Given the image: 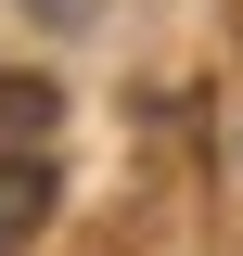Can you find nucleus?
<instances>
[{"mask_svg":"<svg viewBox=\"0 0 243 256\" xmlns=\"http://www.w3.org/2000/svg\"><path fill=\"white\" fill-rule=\"evenodd\" d=\"M52 230V154H0V256Z\"/></svg>","mask_w":243,"mask_h":256,"instance_id":"1","label":"nucleus"},{"mask_svg":"<svg viewBox=\"0 0 243 256\" xmlns=\"http://www.w3.org/2000/svg\"><path fill=\"white\" fill-rule=\"evenodd\" d=\"M52 116H64V90H52V77L0 64V154H38V141H52Z\"/></svg>","mask_w":243,"mask_h":256,"instance_id":"2","label":"nucleus"}]
</instances>
